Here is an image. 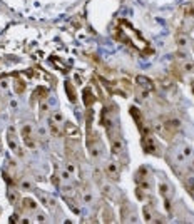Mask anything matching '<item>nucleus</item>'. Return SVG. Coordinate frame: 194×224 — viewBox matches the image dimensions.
Returning <instances> with one entry per match:
<instances>
[{
    "label": "nucleus",
    "mask_w": 194,
    "mask_h": 224,
    "mask_svg": "<svg viewBox=\"0 0 194 224\" xmlns=\"http://www.w3.org/2000/svg\"><path fill=\"white\" fill-rule=\"evenodd\" d=\"M142 146H144V151L146 152H151L154 154V156H157L159 154V149H157V142H156L154 139H152V135H144V139H142Z\"/></svg>",
    "instance_id": "1"
},
{
    "label": "nucleus",
    "mask_w": 194,
    "mask_h": 224,
    "mask_svg": "<svg viewBox=\"0 0 194 224\" xmlns=\"http://www.w3.org/2000/svg\"><path fill=\"white\" fill-rule=\"evenodd\" d=\"M32 129L30 125H24V129H22V137H24L25 144H27V147H34L35 144H34V141H32Z\"/></svg>",
    "instance_id": "2"
},
{
    "label": "nucleus",
    "mask_w": 194,
    "mask_h": 224,
    "mask_svg": "<svg viewBox=\"0 0 194 224\" xmlns=\"http://www.w3.org/2000/svg\"><path fill=\"white\" fill-rule=\"evenodd\" d=\"M94 102H95V95L90 92V89H85V90H84V104H85L87 107H90Z\"/></svg>",
    "instance_id": "3"
},
{
    "label": "nucleus",
    "mask_w": 194,
    "mask_h": 224,
    "mask_svg": "<svg viewBox=\"0 0 194 224\" xmlns=\"http://www.w3.org/2000/svg\"><path fill=\"white\" fill-rule=\"evenodd\" d=\"M136 80H137V84H139V86L146 87V89H147V90H152V89H154V86H152V82L149 80L147 77H142V75H139V77L136 79Z\"/></svg>",
    "instance_id": "4"
},
{
    "label": "nucleus",
    "mask_w": 194,
    "mask_h": 224,
    "mask_svg": "<svg viewBox=\"0 0 194 224\" xmlns=\"http://www.w3.org/2000/svg\"><path fill=\"white\" fill-rule=\"evenodd\" d=\"M24 206L27 207V209H35L37 207V202L34 199H30V197H25L24 199Z\"/></svg>",
    "instance_id": "5"
},
{
    "label": "nucleus",
    "mask_w": 194,
    "mask_h": 224,
    "mask_svg": "<svg viewBox=\"0 0 194 224\" xmlns=\"http://www.w3.org/2000/svg\"><path fill=\"white\" fill-rule=\"evenodd\" d=\"M65 131H67L69 134H72V135H77L79 134V129L75 127L74 124H67V125H65Z\"/></svg>",
    "instance_id": "6"
},
{
    "label": "nucleus",
    "mask_w": 194,
    "mask_h": 224,
    "mask_svg": "<svg viewBox=\"0 0 194 224\" xmlns=\"http://www.w3.org/2000/svg\"><path fill=\"white\" fill-rule=\"evenodd\" d=\"M176 44H177V47H186V45H187V39H186L184 35H179V37L176 39Z\"/></svg>",
    "instance_id": "7"
},
{
    "label": "nucleus",
    "mask_w": 194,
    "mask_h": 224,
    "mask_svg": "<svg viewBox=\"0 0 194 224\" xmlns=\"http://www.w3.org/2000/svg\"><path fill=\"white\" fill-rule=\"evenodd\" d=\"M7 141H8V146H10V149L12 151H17V144H15V141H14V137H12V132L10 131H8V139H7Z\"/></svg>",
    "instance_id": "8"
},
{
    "label": "nucleus",
    "mask_w": 194,
    "mask_h": 224,
    "mask_svg": "<svg viewBox=\"0 0 194 224\" xmlns=\"http://www.w3.org/2000/svg\"><path fill=\"white\" fill-rule=\"evenodd\" d=\"M65 87H67V92H69V99H70L72 102H75V95H74V90H72L70 84H65Z\"/></svg>",
    "instance_id": "9"
},
{
    "label": "nucleus",
    "mask_w": 194,
    "mask_h": 224,
    "mask_svg": "<svg viewBox=\"0 0 194 224\" xmlns=\"http://www.w3.org/2000/svg\"><path fill=\"white\" fill-rule=\"evenodd\" d=\"M184 70H186V72H194V62H186Z\"/></svg>",
    "instance_id": "10"
},
{
    "label": "nucleus",
    "mask_w": 194,
    "mask_h": 224,
    "mask_svg": "<svg viewBox=\"0 0 194 224\" xmlns=\"http://www.w3.org/2000/svg\"><path fill=\"white\" fill-rule=\"evenodd\" d=\"M107 172H109V174H117L116 164H109V166H107Z\"/></svg>",
    "instance_id": "11"
},
{
    "label": "nucleus",
    "mask_w": 194,
    "mask_h": 224,
    "mask_svg": "<svg viewBox=\"0 0 194 224\" xmlns=\"http://www.w3.org/2000/svg\"><path fill=\"white\" fill-rule=\"evenodd\" d=\"M159 187H161L159 191H161V194H162V196H167V194H169V187H167L166 184H161Z\"/></svg>",
    "instance_id": "12"
},
{
    "label": "nucleus",
    "mask_w": 194,
    "mask_h": 224,
    "mask_svg": "<svg viewBox=\"0 0 194 224\" xmlns=\"http://www.w3.org/2000/svg\"><path fill=\"white\" fill-rule=\"evenodd\" d=\"M112 151H114L116 154H119V152H120V142H119V141H116V142H114V147H112Z\"/></svg>",
    "instance_id": "13"
},
{
    "label": "nucleus",
    "mask_w": 194,
    "mask_h": 224,
    "mask_svg": "<svg viewBox=\"0 0 194 224\" xmlns=\"http://www.w3.org/2000/svg\"><path fill=\"white\" fill-rule=\"evenodd\" d=\"M50 129H52V134H54V135H59V129L55 127V124H54V121H50Z\"/></svg>",
    "instance_id": "14"
},
{
    "label": "nucleus",
    "mask_w": 194,
    "mask_h": 224,
    "mask_svg": "<svg viewBox=\"0 0 194 224\" xmlns=\"http://www.w3.org/2000/svg\"><path fill=\"white\" fill-rule=\"evenodd\" d=\"M187 189H189V192H192V194H194V181H192V179L187 181Z\"/></svg>",
    "instance_id": "15"
},
{
    "label": "nucleus",
    "mask_w": 194,
    "mask_h": 224,
    "mask_svg": "<svg viewBox=\"0 0 194 224\" xmlns=\"http://www.w3.org/2000/svg\"><path fill=\"white\" fill-rule=\"evenodd\" d=\"M139 187H141V189H146V191H147V189H149V182L141 181V182H139Z\"/></svg>",
    "instance_id": "16"
},
{
    "label": "nucleus",
    "mask_w": 194,
    "mask_h": 224,
    "mask_svg": "<svg viewBox=\"0 0 194 224\" xmlns=\"http://www.w3.org/2000/svg\"><path fill=\"white\" fill-rule=\"evenodd\" d=\"M84 201H85V202H90V201H92V196L90 194H85L84 196Z\"/></svg>",
    "instance_id": "17"
},
{
    "label": "nucleus",
    "mask_w": 194,
    "mask_h": 224,
    "mask_svg": "<svg viewBox=\"0 0 194 224\" xmlns=\"http://www.w3.org/2000/svg\"><path fill=\"white\" fill-rule=\"evenodd\" d=\"M22 187H24V189H30V184L25 181V182H22Z\"/></svg>",
    "instance_id": "18"
},
{
    "label": "nucleus",
    "mask_w": 194,
    "mask_h": 224,
    "mask_svg": "<svg viewBox=\"0 0 194 224\" xmlns=\"http://www.w3.org/2000/svg\"><path fill=\"white\" fill-rule=\"evenodd\" d=\"M37 221H39V222H42V221H45V216H42V214H39V216H37Z\"/></svg>",
    "instance_id": "19"
},
{
    "label": "nucleus",
    "mask_w": 194,
    "mask_h": 224,
    "mask_svg": "<svg viewBox=\"0 0 194 224\" xmlns=\"http://www.w3.org/2000/svg\"><path fill=\"white\" fill-rule=\"evenodd\" d=\"M177 57H179V59H186V54H184V52H179V54H177Z\"/></svg>",
    "instance_id": "20"
},
{
    "label": "nucleus",
    "mask_w": 194,
    "mask_h": 224,
    "mask_svg": "<svg viewBox=\"0 0 194 224\" xmlns=\"http://www.w3.org/2000/svg\"><path fill=\"white\" fill-rule=\"evenodd\" d=\"M184 154H186V156H191V149H189V147H186V149H184Z\"/></svg>",
    "instance_id": "21"
}]
</instances>
